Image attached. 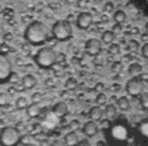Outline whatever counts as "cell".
<instances>
[{"mask_svg": "<svg viewBox=\"0 0 148 146\" xmlns=\"http://www.w3.org/2000/svg\"><path fill=\"white\" fill-rule=\"evenodd\" d=\"M49 37H50V31H49L45 24L39 20L31 21L26 26L25 32H24L25 41L33 46L43 45L45 42H47Z\"/></svg>", "mask_w": 148, "mask_h": 146, "instance_id": "cell-1", "label": "cell"}, {"mask_svg": "<svg viewBox=\"0 0 148 146\" xmlns=\"http://www.w3.org/2000/svg\"><path fill=\"white\" fill-rule=\"evenodd\" d=\"M76 87H77V81L73 79V77H70V79L66 80V82H65V88H66L68 90H73V89H76Z\"/></svg>", "mask_w": 148, "mask_h": 146, "instance_id": "cell-27", "label": "cell"}, {"mask_svg": "<svg viewBox=\"0 0 148 146\" xmlns=\"http://www.w3.org/2000/svg\"><path fill=\"white\" fill-rule=\"evenodd\" d=\"M116 106L121 112H128L130 109V102L127 96H121L116 101Z\"/></svg>", "mask_w": 148, "mask_h": 146, "instance_id": "cell-16", "label": "cell"}, {"mask_svg": "<svg viewBox=\"0 0 148 146\" xmlns=\"http://www.w3.org/2000/svg\"><path fill=\"white\" fill-rule=\"evenodd\" d=\"M68 112H69V108H68V105L65 102H57L52 108V113L56 116H58L59 119L64 118L68 114Z\"/></svg>", "mask_w": 148, "mask_h": 146, "instance_id": "cell-11", "label": "cell"}, {"mask_svg": "<svg viewBox=\"0 0 148 146\" xmlns=\"http://www.w3.org/2000/svg\"><path fill=\"white\" fill-rule=\"evenodd\" d=\"M141 54L145 58H148V43H146L141 46Z\"/></svg>", "mask_w": 148, "mask_h": 146, "instance_id": "cell-35", "label": "cell"}, {"mask_svg": "<svg viewBox=\"0 0 148 146\" xmlns=\"http://www.w3.org/2000/svg\"><path fill=\"white\" fill-rule=\"evenodd\" d=\"M96 103L97 106H104L107 103V95L104 93H98L96 96Z\"/></svg>", "mask_w": 148, "mask_h": 146, "instance_id": "cell-28", "label": "cell"}, {"mask_svg": "<svg viewBox=\"0 0 148 146\" xmlns=\"http://www.w3.org/2000/svg\"><path fill=\"white\" fill-rule=\"evenodd\" d=\"M77 146H91V144H90V141L88 139H82V140H79Z\"/></svg>", "mask_w": 148, "mask_h": 146, "instance_id": "cell-37", "label": "cell"}, {"mask_svg": "<svg viewBox=\"0 0 148 146\" xmlns=\"http://www.w3.org/2000/svg\"><path fill=\"white\" fill-rule=\"evenodd\" d=\"M27 106H29V103H27V99H26V97L20 96V97H18V99H17V101H16V107H17L18 109H26Z\"/></svg>", "mask_w": 148, "mask_h": 146, "instance_id": "cell-22", "label": "cell"}, {"mask_svg": "<svg viewBox=\"0 0 148 146\" xmlns=\"http://www.w3.org/2000/svg\"><path fill=\"white\" fill-rule=\"evenodd\" d=\"M115 10V6L112 1H108L106 5H104V11L107 12V13H112V12Z\"/></svg>", "mask_w": 148, "mask_h": 146, "instance_id": "cell-31", "label": "cell"}, {"mask_svg": "<svg viewBox=\"0 0 148 146\" xmlns=\"http://www.w3.org/2000/svg\"><path fill=\"white\" fill-rule=\"evenodd\" d=\"M10 105V95L7 93L1 92L0 93V108L6 107Z\"/></svg>", "mask_w": 148, "mask_h": 146, "instance_id": "cell-23", "label": "cell"}, {"mask_svg": "<svg viewBox=\"0 0 148 146\" xmlns=\"http://www.w3.org/2000/svg\"><path fill=\"white\" fill-rule=\"evenodd\" d=\"M143 80L139 76H133L126 83V92L133 97H140V95L143 93Z\"/></svg>", "mask_w": 148, "mask_h": 146, "instance_id": "cell-6", "label": "cell"}, {"mask_svg": "<svg viewBox=\"0 0 148 146\" xmlns=\"http://www.w3.org/2000/svg\"><path fill=\"white\" fill-rule=\"evenodd\" d=\"M116 113H117L116 106H114V105H107V106H106V108H104V115H106L108 119L115 118V116H116Z\"/></svg>", "mask_w": 148, "mask_h": 146, "instance_id": "cell-20", "label": "cell"}, {"mask_svg": "<svg viewBox=\"0 0 148 146\" xmlns=\"http://www.w3.org/2000/svg\"><path fill=\"white\" fill-rule=\"evenodd\" d=\"M139 48H140V44L138 41H135V39H130L127 44V50H129L130 52H135V51H138L139 50Z\"/></svg>", "mask_w": 148, "mask_h": 146, "instance_id": "cell-24", "label": "cell"}, {"mask_svg": "<svg viewBox=\"0 0 148 146\" xmlns=\"http://www.w3.org/2000/svg\"><path fill=\"white\" fill-rule=\"evenodd\" d=\"M145 30H146V31L148 32V21L146 23V25H145Z\"/></svg>", "mask_w": 148, "mask_h": 146, "instance_id": "cell-40", "label": "cell"}, {"mask_svg": "<svg viewBox=\"0 0 148 146\" xmlns=\"http://www.w3.org/2000/svg\"><path fill=\"white\" fill-rule=\"evenodd\" d=\"M42 146H51V144L49 143V140H43L42 141Z\"/></svg>", "mask_w": 148, "mask_h": 146, "instance_id": "cell-39", "label": "cell"}, {"mask_svg": "<svg viewBox=\"0 0 148 146\" xmlns=\"http://www.w3.org/2000/svg\"><path fill=\"white\" fill-rule=\"evenodd\" d=\"M103 115H104V111L100 106H94L89 111V118L92 121H101L103 119Z\"/></svg>", "mask_w": 148, "mask_h": 146, "instance_id": "cell-13", "label": "cell"}, {"mask_svg": "<svg viewBox=\"0 0 148 146\" xmlns=\"http://www.w3.org/2000/svg\"><path fill=\"white\" fill-rule=\"evenodd\" d=\"M31 99H32V102L33 103H40L43 101V94L39 93V92H36V93L32 94Z\"/></svg>", "mask_w": 148, "mask_h": 146, "instance_id": "cell-29", "label": "cell"}, {"mask_svg": "<svg viewBox=\"0 0 148 146\" xmlns=\"http://www.w3.org/2000/svg\"><path fill=\"white\" fill-rule=\"evenodd\" d=\"M141 12L148 16V0H132Z\"/></svg>", "mask_w": 148, "mask_h": 146, "instance_id": "cell-19", "label": "cell"}, {"mask_svg": "<svg viewBox=\"0 0 148 146\" xmlns=\"http://www.w3.org/2000/svg\"><path fill=\"white\" fill-rule=\"evenodd\" d=\"M139 99H140L141 107L145 109V111H148V93H142Z\"/></svg>", "mask_w": 148, "mask_h": 146, "instance_id": "cell-26", "label": "cell"}, {"mask_svg": "<svg viewBox=\"0 0 148 146\" xmlns=\"http://www.w3.org/2000/svg\"><path fill=\"white\" fill-rule=\"evenodd\" d=\"M12 75H13V69H12L11 61L6 54L0 51V84L8 82Z\"/></svg>", "mask_w": 148, "mask_h": 146, "instance_id": "cell-5", "label": "cell"}, {"mask_svg": "<svg viewBox=\"0 0 148 146\" xmlns=\"http://www.w3.org/2000/svg\"><path fill=\"white\" fill-rule=\"evenodd\" d=\"M34 63L42 69H50L58 61V54L51 46H43L33 57Z\"/></svg>", "mask_w": 148, "mask_h": 146, "instance_id": "cell-2", "label": "cell"}, {"mask_svg": "<svg viewBox=\"0 0 148 146\" xmlns=\"http://www.w3.org/2000/svg\"><path fill=\"white\" fill-rule=\"evenodd\" d=\"M21 86L24 87V89L30 90V89H32L37 86V79L32 74L24 75L23 79H21Z\"/></svg>", "mask_w": 148, "mask_h": 146, "instance_id": "cell-12", "label": "cell"}, {"mask_svg": "<svg viewBox=\"0 0 148 146\" xmlns=\"http://www.w3.org/2000/svg\"><path fill=\"white\" fill-rule=\"evenodd\" d=\"M70 127H71V131H77L79 129V121L78 120H72L70 123Z\"/></svg>", "mask_w": 148, "mask_h": 146, "instance_id": "cell-33", "label": "cell"}, {"mask_svg": "<svg viewBox=\"0 0 148 146\" xmlns=\"http://www.w3.org/2000/svg\"><path fill=\"white\" fill-rule=\"evenodd\" d=\"M82 131L87 137H95L98 133V126L96 124V121L90 120V121H87V123L84 124Z\"/></svg>", "mask_w": 148, "mask_h": 146, "instance_id": "cell-10", "label": "cell"}, {"mask_svg": "<svg viewBox=\"0 0 148 146\" xmlns=\"http://www.w3.org/2000/svg\"><path fill=\"white\" fill-rule=\"evenodd\" d=\"M52 37L59 42H66L72 37V26L68 20H57L51 28Z\"/></svg>", "mask_w": 148, "mask_h": 146, "instance_id": "cell-4", "label": "cell"}, {"mask_svg": "<svg viewBox=\"0 0 148 146\" xmlns=\"http://www.w3.org/2000/svg\"><path fill=\"white\" fill-rule=\"evenodd\" d=\"M120 51H121V48H120V45H119V44H116V43H112V44L109 45L108 52H109L110 55L116 56V55H119V54H120Z\"/></svg>", "mask_w": 148, "mask_h": 146, "instance_id": "cell-25", "label": "cell"}, {"mask_svg": "<svg viewBox=\"0 0 148 146\" xmlns=\"http://www.w3.org/2000/svg\"><path fill=\"white\" fill-rule=\"evenodd\" d=\"M51 146H66V144H65V141H64V140L57 139V140H55V141L51 144Z\"/></svg>", "mask_w": 148, "mask_h": 146, "instance_id": "cell-36", "label": "cell"}, {"mask_svg": "<svg viewBox=\"0 0 148 146\" xmlns=\"http://www.w3.org/2000/svg\"><path fill=\"white\" fill-rule=\"evenodd\" d=\"M92 20H94V17L90 12L83 11L76 18V25L79 30H88L92 25Z\"/></svg>", "mask_w": 148, "mask_h": 146, "instance_id": "cell-7", "label": "cell"}, {"mask_svg": "<svg viewBox=\"0 0 148 146\" xmlns=\"http://www.w3.org/2000/svg\"><path fill=\"white\" fill-rule=\"evenodd\" d=\"M122 30V25H121V23H116L115 25L113 26V31L116 32V31H121Z\"/></svg>", "mask_w": 148, "mask_h": 146, "instance_id": "cell-38", "label": "cell"}, {"mask_svg": "<svg viewBox=\"0 0 148 146\" xmlns=\"http://www.w3.org/2000/svg\"><path fill=\"white\" fill-rule=\"evenodd\" d=\"M101 125H102V128L103 129H109L110 128V125H112V123H110V119H102L101 120Z\"/></svg>", "mask_w": 148, "mask_h": 146, "instance_id": "cell-32", "label": "cell"}, {"mask_svg": "<svg viewBox=\"0 0 148 146\" xmlns=\"http://www.w3.org/2000/svg\"><path fill=\"white\" fill-rule=\"evenodd\" d=\"M26 113H27V115H29L30 118H38V116L40 115V113H42V108L39 107L38 103H33V102H32L31 105L27 106Z\"/></svg>", "mask_w": 148, "mask_h": 146, "instance_id": "cell-15", "label": "cell"}, {"mask_svg": "<svg viewBox=\"0 0 148 146\" xmlns=\"http://www.w3.org/2000/svg\"><path fill=\"white\" fill-rule=\"evenodd\" d=\"M58 123H59V118L56 116V115L52 113V111H51V113L45 114V116L43 118V120H42V126L45 127V128H47V129H53V128L57 126Z\"/></svg>", "mask_w": 148, "mask_h": 146, "instance_id": "cell-9", "label": "cell"}, {"mask_svg": "<svg viewBox=\"0 0 148 146\" xmlns=\"http://www.w3.org/2000/svg\"><path fill=\"white\" fill-rule=\"evenodd\" d=\"M21 133L17 127L7 126L0 131V146H18L21 143Z\"/></svg>", "mask_w": 148, "mask_h": 146, "instance_id": "cell-3", "label": "cell"}, {"mask_svg": "<svg viewBox=\"0 0 148 146\" xmlns=\"http://www.w3.org/2000/svg\"><path fill=\"white\" fill-rule=\"evenodd\" d=\"M122 70V63L121 62H114L112 64V71L114 72H120Z\"/></svg>", "mask_w": 148, "mask_h": 146, "instance_id": "cell-30", "label": "cell"}, {"mask_svg": "<svg viewBox=\"0 0 148 146\" xmlns=\"http://www.w3.org/2000/svg\"><path fill=\"white\" fill-rule=\"evenodd\" d=\"M128 72L130 76H139L142 72V65L139 63H132L128 68Z\"/></svg>", "mask_w": 148, "mask_h": 146, "instance_id": "cell-18", "label": "cell"}, {"mask_svg": "<svg viewBox=\"0 0 148 146\" xmlns=\"http://www.w3.org/2000/svg\"><path fill=\"white\" fill-rule=\"evenodd\" d=\"M64 141L66 146H77L79 143V138L76 134V131H70L64 136Z\"/></svg>", "mask_w": 148, "mask_h": 146, "instance_id": "cell-14", "label": "cell"}, {"mask_svg": "<svg viewBox=\"0 0 148 146\" xmlns=\"http://www.w3.org/2000/svg\"><path fill=\"white\" fill-rule=\"evenodd\" d=\"M115 37H116V36H115V32L113 30H107V31H104L102 33L101 39H102V43H104L107 45H110L112 43H114Z\"/></svg>", "mask_w": 148, "mask_h": 146, "instance_id": "cell-17", "label": "cell"}, {"mask_svg": "<svg viewBox=\"0 0 148 146\" xmlns=\"http://www.w3.org/2000/svg\"><path fill=\"white\" fill-rule=\"evenodd\" d=\"M113 18H114L115 23H123L127 19V14H126V12L123 10H117V11L114 12Z\"/></svg>", "mask_w": 148, "mask_h": 146, "instance_id": "cell-21", "label": "cell"}, {"mask_svg": "<svg viewBox=\"0 0 148 146\" xmlns=\"http://www.w3.org/2000/svg\"><path fill=\"white\" fill-rule=\"evenodd\" d=\"M85 52H87L89 56H98L102 52V43L100 39H96V38H90L85 43Z\"/></svg>", "mask_w": 148, "mask_h": 146, "instance_id": "cell-8", "label": "cell"}, {"mask_svg": "<svg viewBox=\"0 0 148 146\" xmlns=\"http://www.w3.org/2000/svg\"><path fill=\"white\" fill-rule=\"evenodd\" d=\"M89 5V0H77V7L79 8H85Z\"/></svg>", "mask_w": 148, "mask_h": 146, "instance_id": "cell-34", "label": "cell"}]
</instances>
